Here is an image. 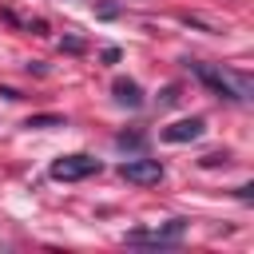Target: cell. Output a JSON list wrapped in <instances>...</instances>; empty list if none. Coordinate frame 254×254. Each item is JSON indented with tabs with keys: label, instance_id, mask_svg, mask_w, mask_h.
Here are the masks:
<instances>
[{
	"label": "cell",
	"instance_id": "cell-1",
	"mask_svg": "<svg viewBox=\"0 0 254 254\" xmlns=\"http://www.w3.org/2000/svg\"><path fill=\"white\" fill-rule=\"evenodd\" d=\"M190 71H194V75H198V79H202L218 99H230V103H242V99H246V91H242V87H234L226 71H218V67H210V64H190Z\"/></svg>",
	"mask_w": 254,
	"mask_h": 254
},
{
	"label": "cell",
	"instance_id": "cell-2",
	"mask_svg": "<svg viewBox=\"0 0 254 254\" xmlns=\"http://www.w3.org/2000/svg\"><path fill=\"white\" fill-rule=\"evenodd\" d=\"M95 171H99V159H91V155H64L52 163V179H60V183H79Z\"/></svg>",
	"mask_w": 254,
	"mask_h": 254
},
{
	"label": "cell",
	"instance_id": "cell-3",
	"mask_svg": "<svg viewBox=\"0 0 254 254\" xmlns=\"http://www.w3.org/2000/svg\"><path fill=\"white\" fill-rule=\"evenodd\" d=\"M183 230H187V222H183V218H171V222L159 226V230H131L127 242H135V246H175V242L183 238Z\"/></svg>",
	"mask_w": 254,
	"mask_h": 254
},
{
	"label": "cell",
	"instance_id": "cell-4",
	"mask_svg": "<svg viewBox=\"0 0 254 254\" xmlns=\"http://www.w3.org/2000/svg\"><path fill=\"white\" fill-rule=\"evenodd\" d=\"M119 175H123L127 183H135V187H151V183L163 179V163H159V159H127V163L119 167Z\"/></svg>",
	"mask_w": 254,
	"mask_h": 254
},
{
	"label": "cell",
	"instance_id": "cell-5",
	"mask_svg": "<svg viewBox=\"0 0 254 254\" xmlns=\"http://www.w3.org/2000/svg\"><path fill=\"white\" fill-rule=\"evenodd\" d=\"M202 131H206L202 119H179V123L163 127V139H167V143H190V139H198Z\"/></svg>",
	"mask_w": 254,
	"mask_h": 254
},
{
	"label": "cell",
	"instance_id": "cell-6",
	"mask_svg": "<svg viewBox=\"0 0 254 254\" xmlns=\"http://www.w3.org/2000/svg\"><path fill=\"white\" fill-rule=\"evenodd\" d=\"M111 91H115V99H119V103H127V107H139V103H143V91H139V83H135V79H115V87H111Z\"/></svg>",
	"mask_w": 254,
	"mask_h": 254
},
{
	"label": "cell",
	"instance_id": "cell-7",
	"mask_svg": "<svg viewBox=\"0 0 254 254\" xmlns=\"http://www.w3.org/2000/svg\"><path fill=\"white\" fill-rule=\"evenodd\" d=\"M28 127H64V119L60 115H32Z\"/></svg>",
	"mask_w": 254,
	"mask_h": 254
}]
</instances>
